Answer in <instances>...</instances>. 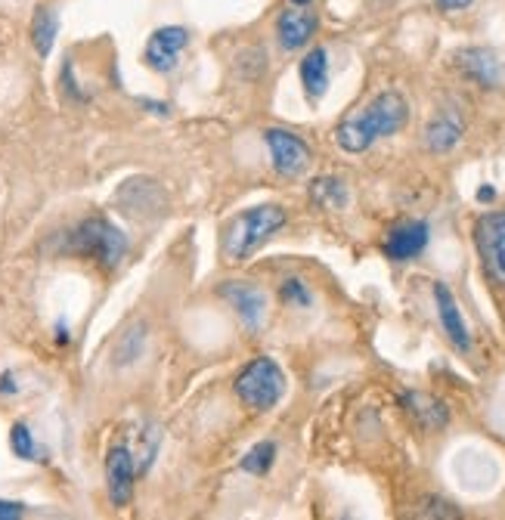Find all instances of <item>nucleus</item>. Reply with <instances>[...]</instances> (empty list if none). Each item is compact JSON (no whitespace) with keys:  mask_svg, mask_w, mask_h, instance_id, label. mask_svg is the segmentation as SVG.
Here are the masks:
<instances>
[{"mask_svg":"<svg viewBox=\"0 0 505 520\" xmlns=\"http://www.w3.org/2000/svg\"><path fill=\"white\" fill-rule=\"evenodd\" d=\"M289 214L279 205H258L242 211L224 233V260L227 264H242L245 257L255 254L273 233H279L286 226Z\"/></svg>","mask_w":505,"mask_h":520,"instance_id":"obj_3","label":"nucleus"},{"mask_svg":"<svg viewBox=\"0 0 505 520\" xmlns=\"http://www.w3.org/2000/svg\"><path fill=\"white\" fill-rule=\"evenodd\" d=\"M456 65L481 87H496L502 81V62L487 47H465L456 53Z\"/></svg>","mask_w":505,"mask_h":520,"instance_id":"obj_14","label":"nucleus"},{"mask_svg":"<svg viewBox=\"0 0 505 520\" xmlns=\"http://www.w3.org/2000/svg\"><path fill=\"white\" fill-rule=\"evenodd\" d=\"M22 514H25L22 502H4V499H0V520H16Z\"/></svg>","mask_w":505,"mask_h":520,"instance_id":"obj_22","label":"nucleus"},{"mask_svg":"<svg viewBox=\"0 0 505 520\" xmlns=\"http://www.w3.org/2000/svg\"><path fill=\"white\" fill-rule=\"evenodd\" d=\"M134 483H137V459H134V452L124 443H115L109 449V455H106V493H109V502L115 508L131 505Z\"/></svg>","mask_w":505,"mask_h":520,"instance_id":"obj_8","label":"nucleus"},{"mask_svg":"<svg viewBox=\"0 0 505 520\" xmlns=\"http://www.w3.org/2000/svg\"><path fill=\"white\" fill-rule=\"evenodd\" d=\"M62 248L75 257L93 260L100 270L112 273L121 260L128 257V236L106 217H87L66 236V245Z\"/></svg>","mask_w":505,"mask_h":520,"instance_id":"obj_2","label":"nucleus"},{"mask_svg":"<svg viewBox=\"0 0 505 520\" xmlns=\"http://www.w3.org/2000/svg\"><path fill=\"white\" fill-rule=\"evenodd\" d=\"M292 4H295V7H307V4H310V0H292Z\"/></svg>","mask_w":505,"mask_h":520,"instance_id":"obj_26","label":"nucleus"},{"mask_svg":"<svg viewBox=\"0 0 505 520\" xmlns=\"http://www.w3.org/2000/svg\"><path fill=\"white\" fill-rule=\"evenodd\" d=\"M279 298L286 307H310L313 304V295L307 291V285L301 279H286L279 285Z\"/></svg>","mask_w":505,"mask_h":520,"instance_id":"obj_21","label":"nucleus"},{"mask_svg":"<svg viewBox=\"0 0 505 520\" xmlns=\"http://www.w3.org/2000/svg\"><path fill=\"white\" fill-rule=\"evenodd\" d=\"M428 239H431V226L425 220H406V223L394 226L382 248H385L388 260H394V264H406V260H416L428 248Z\"/></svg>","mask_w":505,"mask_h":520,"instance_id":"obj_10","label":"nucleus"},{"mask_svg":"<svg viewBox=\"0 0 505 520\" xmlns=\"http://www.w3.org/2000/svg\"><path fill=\"white\" fill-rule=\"evenodd\" d=\"M406 415L416 421L422 431H440L450 425V409L444 400H437L431 394H422V390H406L400 397Z\"/></svg>","mask_w":505,"mask_h":520,"instance_id":"obj_12","label":"nucleus"},{"mask_svg":"<svg viewBox=\"0 0 505 520\" xmlns=\"http://www.w3.org/2000/svg\"><path fill=\"white\" fill-rule=\"evenodd\" d=\"M475 0H437V10H444V13H456V10H465L471 7Z\"/></svg>","mask_w":505,"mask_h":520,"instance_id":"obj_23","label":"nucleus"},{"mask_svg":"<svg viewBox=\"0 0 505 520\" xmlns=\"http://www.w3.org/2000/svg\"><path fill=\"white\" fill-rule=\"evenodd\" d=\"M301 87H304L310 103H317L326 96V90H329V53H326V47H313L301 59Z\"/></svg>","mask_w":505,"mask_h":520,"instance_id":"obj_16","label":"nucleus"},{"mask_svg":"<svg viewBox=\"0 0 505 520\" xmlns=\"http://www.w3.org/2000/svg\"><path fill=\"white\" fill-rule=\"evenodd\" d=\"M317 35V16H313L307 7H292L276 19V38L282 50H301L310 44V38Z\"/></svg>","mask_w":505,"mask_h":520,"instance_id":"obj_11","label":"nucleus"},{"mask_svg":"<svg viewBox=\"0 0 505 520\" xmlns=\"http://www.w3.org/2000/svg\"><path fill=\"white\" fill-rule=\"evenodd\" d=\"M59 35V16L50 7H38L35 19H31V44H35L38 56L47 59Z\"/></svg>","mask_w":505,"mask_h":520,"instance_id":"obj_17","label":"nucleus"},{"mask_svg":"<svg viewBox=\"0 0 505 520\" xmlns=\"http://www.w3.org/2000/svg\"><path fill=\"white\" fill-rule=\"evenodd\" d=\"M406 121H409L406 96L397 93V90H385V93H378L372 103L351 112L335 127V143L347 155H363L378 140L400 134V130L406 127Z\"/></svg>","mask_w":505,"mask_h":520,"instance_id":"obj_1","label":"nucleus"},{"mask_svg":"<svg viewBox=\"0 0 505 520\" xmlns=\"http://www.w3.org/2000/svg\"><path fill=\"white\" fill-rule=\"evenodd\" d=\"M13 390H16V387H13V375L7 372L4 378H0V394H13Z\"/></svg>","mask_w":505,"mask_h":520,"instance_id":"obj_24","label":"nucleus"},{"mask_svg":"<svg viewBox=\"0 0 505 520\" xmlns=\"http://www.w3.org/2000/svg\"><path fill=\"white\" fill-rule=\"evenodd\" d=\"M465 134V124L456 112H440L437 118H431V124L425 127V146L434 155H447L459 146Z\"/></svg>","mask_w":505,"mask_h":520,"instance_id":"obj_15","label":"nucleus"},{"mask_svg":"<svg viewBox=\"0 0 505 520\" xmlns=\"http://www.w3.org/2000/svg\"><path fill=\"white\" fill-rule=\"evenodd\" d=\"M189 44V31L183 25H165V28H155L149 41H146V50H143V62L149 65L152 72L159 75H171L177 65H180V56Z\"/></svg>","mask_w":505,"mask_h":520,"instance_id":"obj_7","label":"nucleus"},{"mask_svg":"<svg viewBox=\"0 0 505 520\" xmlns=\"http://www.w3.org/2000/svg\"><path fill=\"white\" fill-rule=\"evenodd\" d=\"M434 304H437V316L440 325H444L447 338L453 341L456 350H468L471 347V335H468V325L462 319V310L456 304V295L444 285V282H434Z\"/></svg>","mask_w":505,"mask_h":520,"instance_id":"obj_13","label":"nucleus"},{"mask_svg":"<svg viewBox=\"0 0 505 520\" xmlns=\"http://www.w3.org/2000/svg\"><path fill=\"white\" fill-rule=\"evenodd\" d=\"M217 295L224 298L233 313L248 325L251 332H258L264 319H267V295L258 285H248V282H224L217 288Z\"/></svg>","mask_w":505,"mask_h":520,"instance_id":"obj_9","label":"nucleus"},{"mask_svg":"<svg viewBox=\"0 0 505 520\" xmlns=\"http://www.w3.org/2000/svg\"><path fill=\"white\" fill-rule=\"evenodd\" d=\"M478 199H481V202H493V199H496V189H493V186H484V189L478 192Z\"/></svg>","mask_w":505,"mask_h":520,"instance_id":"obj_25","label":"nucleus"},{"mask_svg":"<svg viewBox=\"0 0 505 520\" xmlns=\"http://www.w3.org/2000/svg\"><path fill=\"white\" fill-rule=\"evenodd\" d=\"M475 248L493 285L505 288V211H487L475 223Z\"/></svg>","mask_w":505,"mask_h":520,"instance_id":"obj_5","label":"nucleus"},{"mask_svg":"<svg viewBox=\"0 0 505 520\" xmlns=\"http://www.w3.org/2000/svg\"><path fill=\"white\" fill-rule=\"evenodd\" d=\"M273 462H276V443H273V440H261V443H255V446H251V449L242 455L239 468H242L245 474L264 477V474L273 468Z\"/></svg>","mask_w":505,"mask_h":520,"instance_id":"obj_19","label":"nucleus"},{"mask_svg":"<svg viewBox=\"0 0 505 520\" xmlns=\"http://www.w3.org/2000/svg\"><path fill=\"white\" fill-rule=\"evenodd\" d=\"M10 449L22 462H38V443H35V434H31L25 421H16V425L10 428Z\"/></svg>","mask_w":505,"mask_h":520,"instance_id":"obj_20","label":"nucleus"},{"mask_svg":"<svg viewBox=\"0 0 505 520\" xmlns=\"http://www.w3.org/2000/svg\"><path fill=\"white\" fill-rule=\"evenodd\" d=\"M286 372L273 360V356H255L233 381V394L242 400L251 412H270L282 397H286Z\"/></svg>","mask_w":505,"mask_h":520,"instance_id":"obj_4","label":"nucleus"},{"mask_svg":"<svg viewBox=\"0 0 505 520\" xmlns=\"http://www.w3.org/2000/svg\"><path fill=\"white\" fill-rule=\"evenodd\" d=\"M310 199L323 211H341L347 205V186L338 177H320L310 183Z\"/></svg>","mask_w":505,"mask_h":520,"instance_id":"obj_18","label":"nucleus"},{"mask_svg":"<svg viewBox=\"0 0 505 520\" xmlns=\"http://www.w3.org/2000/svg\"><path fill=\"white\" fill-rule=\"evenodd\" d=\"M264 143L270 149V161H273V171L279 177H301L307 168H310V161H313V149L298 137L292 134V130L286 127H267L264 130Z\"/></svg>","mask_w":505,"mask_h":520,"instance_id":"obj_6","label":"nucleus"}]
</instances>
